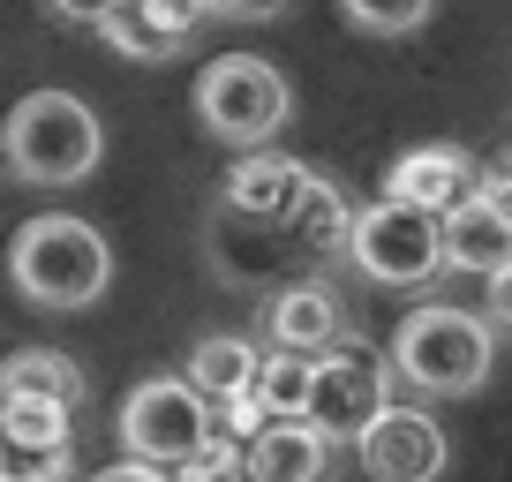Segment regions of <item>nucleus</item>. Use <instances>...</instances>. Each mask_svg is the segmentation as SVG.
Here are the masks:
<instances>
[{"mask_svg":"<svg viewBox=\"0 0 512 482\" xmlns=\"http://www.w3.org/2000/svg\"><path fill=\"white\" fill-rule=\"evenodd\" d=\"M0 385H8V400H38V407H61V415H76L83 407V370L68 362L61 347H23L0 362Z\"/></svg>","mask_w":512,"mask_h":482,"instance_id":"nucleus-15","label":"nucleus"},{"mask_svg":"<svg viewBox=\"0 0 512 482\" xmlns=\"http://www.w3.org/2000/svg\"><path fill=\"white\" fill-rule=\"evenodd\" d=\"M490 332H505V339H512V264L490 279Z\"/></svg>","mask_w":512,"mask_h":482,"instance_id":"nucleus-23","label":"nucleus"},{"mask_svg":"<svg viewBox=\"0 0 512 482\" xmlns=\"http://www.w3.org/2000/svg\"><path fill=\"white\" fill-rule=\"evenodd\" d=\"M241 400L256 407V422H302V400H309V362L302 354H256V377Z\"/></svg>","mask_w":512,"mask_h":482,"instance_id":"nucleus-18","label":"nucleus"},{"mask_svg":"<svg viewBox=\"0 0 512 482\" xmlns=\"http://www.w3.org/2000/svg\"><path fill=\"white\" fill-rule=\"evenodd\" d=\"M264 332H272V354H302L317 362L324 347H339V294L302 279V287H279L272 309H264Z\"/></svg>","mask_w":512,"mask_h":482,"instance_id":"nucleus-12","label":"nucleus"},{"mask_svg":"<svg viewBox=\"0 0 512 482\" xmlns=\"http://www.w3.org/2000/svg\"><path fill=\"white\" fill-rule=\"evenodd\" d=\"M0 437L8 445H53V452H76V422L61 407H38V400H8L0 415Z\"/></svg>","mask_w":512,"mask_h":482,"instance_id":"nucleus-19","label":"nucleus"},{"mask_svg":"<svg viewBox=\"0 0 512 482\" xmlns=\"http://www.w3.org/2000/svg\"><path fill=\"white\" fill-rule=\"evenodd\" d=\"M204 437H211V407L196 400L181 377H151V385H136L121 400V445H128V460H136V467L174 475Z\"/></svg>","mask_w":512,"mask_h":482,"instance_id":"nucleus-6","label":"nucleus"},{"mask_svg":"<svg viewBox=\"0 0 512 482\" xmlns=\"http://www.w3.org/2000/svg\"><path fill=\"white\" fill-rule=\"evenodd\" d=\"M309 166L302 159H279V151H241V166L226 174L219 189V211L226 226H264V234H279V226L294 219V204L309 196Z\"/></svg>","mask_w":512,"mask_h":482,"instance_id":"nucleus-8","label":"nucleus"},{"mask_svg":"<svg viewBox=\"0 0 512 482\" xmlns=\"http://www.w3.org/2000/svg\"><path fill=\"white\" fill-rule=\"evenodd\" d=\"M324 460H332V445H324L309 422H264V430L241 445L249 482H324Z\"/></svg>","mask_w":512,"mask_h":482,"instance_id":"nucleus-13","label":"nucleus"},{"mask_svg":"<svg viewBox=\"0 0 512 482\" xmlns=\"http://www.w3.org/2000/svg\"><path fill=\"white\" fill-rule=\"evenodd\" d=\"M347 257L362 264L377 287H422L430 272H445V241H437L430 211L407 204H369L347 234Z\"/></svg>","mask_w":512,"mask_h":482,"instance_id":"nucleus-7","label":"nucleus"},{"mask_svg":"<svg viewBox=\"0 0 512 482\" xmlns=\"http://www.w3.org/2000/svg\"><path fill=\"white\" fill-rule=\"evenodd\" d=\"M219 8H189V0H121V8H98L91 31L106 38L121 61H166L181 53Z\"/></svg>","mask_w":512,"mask_h":482,"instance_id":"nucleus-11","label":"nucleus"},{"mask_svg":"<svg viewBox=\"0 0 512 482\" xmlns=\"http://www.w3.org/2000/svg\"><path fill=\"white\" fill-rule=\"evenodd\" d=\"M98 151H106V129H98V113L83 106L76 91H31L0 121V166L16 181H38V189H76V181H91Z\"/></svg>","mask_w":512,"mask_h":482,"instance_id":"nucleus-1","label":"nucleus"},{"mask_svg":"<svg viewBox=\"0 0 512 482\" xmlns=\"http://www.w3.org/2000/svg\"><path fill=\"white\" fill-rule=\"evenodd\" d=\"M475 196H482V204H490L497 219L512 226V166H505V174H482V189H475Z\"/></svg>","mask_w":512,"mask_h":482,"instance_id":"nucleus-24","label":"nucleus"},{"mask_svg":"<svg viewBox=\"0 0 512 482\" xmlns=\"http://www.w3.org/2000/svg\"><path fill=\"white\" fill-rule=\"evenodd\" d=\"M437 241H445V264L452 272H475V279H497L512 264V226L497 219L490 204H460L452 219H437Z\"/></svg>","mask_w":512,"mask_h":482,"instance_id":"nucleus-14","label":"nucleus"},{"mask_svg":"<svg viewBox=\"0 0 512 482\" xmlns=\"http://www.w3.org/2000/svg\"><path fill=\"white\" fill-rule=\"evenodd\" d=\"M392 362H400V377L415 392H437V400H460V392H475L482 377H490V324L467 317V309H415V317L400 324V339H392Z\"/></svg>","mask_w":512,"mask_h":482,"instance_id":"nucleus-4","label":"nucleus"},{"mask_svg":"<svg viewBox=\"0 0 512 482\" xmlns=\"http://www.w3.org/2000/svg\"><path fill=\"white\" fill-rule=\"evenodd\" d=\"M384 354L362 347V339H339V347H324L317 362H309V400H302V422L324 437V445H354V437L369 430V422L384 415Z\"/></svg>","mask_w":512,"mask_h":482,"instance_id":"nucleus-5","label":"nucleus"},{"mask_svg":"<svg viewBox=\"0 0 512 482\" xmlns=\"http://www.w3.org/2000/svg\"><path fill=\"white\" fill-rule=\"evenodd\" d=\"M8 279H16V294L38 302V309H83V302L106 294L113 249H106V234H98L91 219L53 211V219L16 226V241H8Z\"/></svg>","mask_w":512,"mask_h":482,"instance_id":"nucleus-2","label":"nucleus"},{"mask_svg":"<svg viewBox=\"0 0 512 482\" xmlns=\"http://www.w3.org/2000/svg\"><path fill=\"white\" fill-rule=\"evenodd\" d=\"M475 189H482V166L467 159L460 144L400 151V159H392V174H384V204L430 211V219H452L460 204H475Z\"/></svg>","mask_w":512,"mask_h":482,"instance_id":"nucleus-10","label":"nucleus"},{"mask_svg":"<svg viewBox=\"0 0 512 482\" xmlns=\"http://www.w3.org/2000/svg\"><path fill=\"white\" fill-rule=\"evenodd\" d=\"M354 452H362L369 482H437L445 475V430H437L422 407H384V415L354 437Z\"/></svg>","mask_w":512,"mask_h":482,"instance_id":"nucleus-9","label":"nucleus"},{"mask_svg":"<svg viewBox=\"0 0 512 482\" xmlns=\"http://www.w3.org/2000/svg\"><path fill=\"white\" fill-rule=\"evenodd\" d=\"M68 475V452L53 445H8L0 437V482H61Z\"/></svg>","mask_w":512,"mask_h":482,"instance_id":"nucleus-22","label":"nucleus"},{"mask_svg":"<svg viewBox=\"0 0 512 482\" xmlns=\"http://www.w3.org/2000/svg\"><path fill=\"white\" fill-rule=\"evenodd\" d=\"M347 23L354 31H369V38H400V31H422L430 23V0H347Z\"/></svg>","mask_w":512,"mask_h":482,"instance_id":"nucleus-20","label":"nucleus"},{"mask_svg":"<svg viewBox=\"0 0 512 482\" xmlns=\"http://www.w3.org/2000/svg\"><path fill=\"white\" fill-rule=\"evenodd\" d=\"M91 482H174V475H159V467H136V460H121V467H98Z\"/></svg>","mask_w":512,"mask_h":482,"instance_id":"nucleus-25","label":"nucleus"},{"mask_svg":"<svg viewBox=\"0 0 512 482\" xmlns=\"http://www.w3.org/2000/svg\"><path fill=\"white\" fill-rule=\"evenodd\" d=\"M249 377H256V347L234 339V332H211V339L189 347V377H181V385H189L204 407H226V400L249 392Z\"/></svg>","mask_w":512,"mask_h":482,"instance_id":"nucleus-16","label":"nucleus"},{"mask_svg":"<svg viewBox=\"0 0 512 482\" xmlns=\"http://www.w3.org/2000/svg\"><path fill=\"white\" fill-rule=\"evenodd\" d=\"M294 113V91L264 53H219L196 76V121L234 151H264Z\"/></svg>","mask_w":512,"mask_h":482,"instance_id":"nucleus-3","label":"nucleus"},{"mask_svg":"<svg viewBox=\"0 0 512 482\" xmlns=\"http://www.w3.org/2000/svg\"><path fill=\"white\" fill-rule=\"evenodd\" d=\"M279 234H287V249H302V257H332V249H347L354 211H347V196L317 174V181H309V196L294 204V219L279 226Z\"/></svg>","mask_w":512,"mask_h":482,"instance_id":"nucleus-17","label":"nucleus"},{"mask_svg":"<svg viewBox=\"0 0 512 482\" xmlns=\"http://www.w3.org/2000/svg\"><path fill=\"white\" fill-rule=\"evenodd\" d=\"M0 415H8V385H0Z\"/></svg>","mask_w":512,"mask_h":482,"instance_id":"nucleus-26","label":"nucleus"},{"mask_svg":"<svg viewBox=\"0 0 512 482\" xmlns=\"http://www.w3.org/2000/svg\"><path fill=\"white\" fill-rule=\"evenodd\" d=\"M174 482H249V467H241V445H234V437H219V430H211L204 445H196L189 460L174 467Z\"/></svg>","mask_w":512,"mask_h":482,"instance_id":"nucleus-21","label":"nucleus"}]
</instances>
